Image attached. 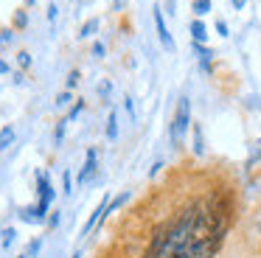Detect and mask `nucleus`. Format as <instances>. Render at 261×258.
<instances>
[{"instance_id": "obj_26", "label": "nucleus", "mask_w": 261, "mask_h": 258, "mask_svg": "<svg viewBox=\"0 0 261 258\" xmlns=\"http://www.w3.org/2000/svg\"><path fill=\"white\" fill-rule=\"evenodd\" d=\"M126 3V0H115V9H121V6H124Z\"/></svg>"}, {"instance_id": "obj_5", "label": "nucleus", "mask_w": 261, "mask_h": 258, "mask_svg": "<svg viewBox=\"0 0 261 258\" xmlns=\"http://www.w3.org/2000/svg\"><path fill=\"white\" fill-rule=\"evenodd\" d=\"M96 149H87V160H85V168H82V171H79V177H76V183H87V179H90L93 177V174H96Z\"/></svg>"}, {"instance_id": "obj_11", "label": "nucleus", "mask_w": 261, "mask_h": 258, "mask_svg": "<svg viewBox=\"0 0 261 258\" xmlns=\"http://www.w3.org/2000/svg\"><path fill=\"white\" fill-rule=\"evenodd\" d=\"M194 151H197V154H202V151H205V146H202V126H199V123H194Z\"/></svg>"}, {"instance_id": "obj_1", "label": "nucleus", "mask_w": 261, "mask_h": 258, "mask_svg": "<svg viewBox=\"0 0 261 258\" xmlns=\"http://www.w3.org/2000/svg\"><path fill=\"white\" fill-rule=\"evenodd\" d=\"M37 183H40V202H37L34 208H23L20 216H23L25 222H42L48 208H51V199H54V188H51V183H48V177L42 171H37Z\"/></svg>"}, {"instance_id": "obj_17", "label": "nucleus", "mask_w": 261, "mask_h": 258, "mask_svg": "<svg viewBox=\"0 0 261 258\" xmlns=\"http://www.w3.org/2000/svg\"><path fill=\"white\" fill-rule=\"evenodd\" d=\"M76 84H79V70H73V73L68 76V90H70V87H76Z\"/></svg>"}, {"instance_id": "obj_28", "label": "nucleus", "mask_w": 261, "mask_h": 258, "mask_svg": "<svg viewBox=\"0 0 261 258\" xmlns=\"http://www.w3.org/2000/svg\"><path fill=\"white\" fill-rule=\"evenodd\" d=\"M20 258H29V255H20Z\"/></svg>"}, {"instance_id": "obj_4", "label": "nucleus", "mask_w": 261, "mask_h": 258, "mask_svg": "<svg viewBox=\"0 0 261 258\" xmlns=\"http://www.w3.org/2000/svg\"><path fill=\"white\" fill-rule=\"evenodd\" d=\"M154 25H158V37L160 42H163L166 50H174V37L169 34V28H166V20H163V11L154 9Z\"/></svg>"}, {"instance_id": "obj_10", "label": "nucleus", "mask_w": 261, "mask_h": 258, "mask_svg": "<svg viewBox=\"0 0 261 258\" xmlns=\"http://www.w3.org/2000/svg\"><path fill=\"white\" fill-rule=\"evenodd\" d=\"M191 9H194V14H197V17H205L211 11V0H194Z\"/></svg>"}, {"instance_id": "obj_6", "label": "nucleus", "mask_w": 261, "mask_h": 258, "mask_svg": "<svg viewBox=\"0 0 261 258\" xmlns=\"http://www.w3.org/2000/svg\"><path fill=\"white\" fill-rule=\"evenodd\" d=\"M191 42H197V45H205L208 42V28H205V22L199 20H191Z\"/></svg>"}, {"instance_id": "obj_8", "label": "nucleus", "mask_w": 261, "mask_h": 258, "mask_svg": "<svg viewBox=\"0 0 261 258\" xmlns=\"http://www.w3.org/2000/svg\"><path fill=\"white\" fill-rule=\"evenodd\" d=\"M14 143V126H3L0 129V151H6Z\"/></svg>"}, {"instance_id": "obj_13", "label": "nucleus", "mask_w": 261, "mask_h": 258, "mask_svg": "<svg viewBox=\"0 0 261 258\" xmlns=\"http://www.w3.org/2000/svg\"><path fill=\"white\" fill-rule=\"evenodd\" d=\"M14 236H17V233H14V227H6V230H3V247H9V244H12V241H14Z\"/></svg>"}, {"instance_id": "obj_3", "label": "nucleus", "mask_w": 261, "mask_h": 258, "mask_svg": "<svg viewBox=\"0 0 261 258\" xmlns=\"http://www.w3.org/2000/svg\"><path fill=\"white\" fill-rule=\"evenodd\" d=\"M110 202H113V199H110V194H104V199L96 205V211L90 213V219H87V222H85V227H82V236H87V233H90V230L96 227L98 222H101V216H107V208H110Z\"/></svg>"}, {"instance_id": "obj_15", "label": "nucleus", "mask_w": 261, "mask_h": 258, "mask_svg": "<svg viewBox=\"0 0 261 258\" xmlns=\"http://www.w3.org/2000/svg\"><path fill=\"white\" fill-rule=\"evenodd\" d=\"M70 104V93L65 90V93H59V98H57V107H68Z\"/></svg>"}, {"instance_id": "obj_23", "label": "nucleus", "mask_w": 261, "mask_h": 258, "mask_svg": "<svg viewBox=\"0 0 261 258\" xmlns=\"http://www.w3.org/2000/svg\"><path fill=\"white\" fill-rule=\"evenodd\" d=\"M230 3H233V9H239V11H242V9H244V3H247V0H230Z\"/></svg>"}, {"instance_id": "obj_24", "label": "nucleus", "mask_w": 261, "mask_h": 258, "mask_svg": "<svg viewBox=\"0 0 261 258\" xmlns=\"http://www.w3.org/2000/svg\"><path fill=\"white\" fill-rule=\"evenodd\" d=\"M166 6H169V11L174 14V9H177V0H166Z\"/></svg>"}, {"instance_id": "obj_9", "label": "nucleus", "mask_w": 261, "mask_h": 258, "mask_svg": "<svg viewBox=\"0 0 261 258\" xmlns=\"http://www.w3.org/2000/svg\"><path fill=\"white\" fill-rule=\"evenodd\" d=\"M107 138L110 140L118 138V118H115V112H110V118H107Z\"/></svg>"}, {"instance_id": "obj_20", "label": "nucleus", "mask_w": 261, "mask_h": 258, "mask_svg": "<svg viewBox=\"0 0 261 258\" xmlns=\"http://www.w3.org/2000/svg\"><path fill=\"white\" fill-rule=\"evenodd\" d=\"M9 42H12V31H3L0 34V45H9Z\"/></svg>"}, {"instance_id": "obj_22", "label": "nucleus", "mask_w": 261, "mask_h": 258, "mask_svg": "<svg viewBox=\"0 0 261 258\" xmlns=\"http://www.w3.org/2000/svg\"><path fill=\"white\" fill-rule=\"evenodd\" d=\"M48 20H57V6H48Z\"/></svg>"}, {"instance_id": "obj_12", "label": "nucleus", "mask_w": 261, "mask_h": 258, "mask_svg": "<svg viewBox=\"0 0 261 258\" xmlns=\"http://www.w3.org/2000/svg\"><path fill=\"white\" fill-rule=\"evenodd\" d=\"M98 28V20H87L85 25H82V31H79V37H90L93 31Z\"/></svg>"}, {"instance_id": "obj_27", "label": "nucleus", "mask_w": 261, "mask_h": 258, "mask_svg": "<svg viewBox=\"0 0 261 258\" xmlns=\"http://www.w3.org/2000/svg\"><path fill=\"white\" fill-rule=\"evenodd\" d=\"M73 258H82V255H79V252H76V255H73Z\"/></svg>"}, {"instance_id": "obj_7", "label": "nucleus", "mask_w": 261, "mask_h": 258, "mask_svg": "<svg viewBox=\"0 0 261 258\" xmlns=\"http://www.w3.org/2000/svg\"><path fill=\"white\" fill-rule=\"evenodd\" d=\"M191 48H194V54L199 56V62H202V70L208 73L211 70V59H214V50L205 48V45H197V42H191Z\"/></svg>"}, {"instance_id": "obj_25", "label": "nucleus", "mask_w": 261, "mask_h": 258, "mask_svg": "<svg viewBox=\"0 0 261 258\" xmlns=\"http://www.w3.org/2000/svg\"><path fill=\"white\" fill-rule=\"evenodd\" d=\"M0 73H9V65H6L3 59H0Z\"/></svg>"}, {"instance_id": "obj_14", "label": "nucleus", "mask_w": 261, "mask_h": 258, "mask_svg": "<svg viewBox=\"0 0 261 258\" xmlns=\"http://www.w3.org/2000/svg\"><path fill=\"white\" fill-rule=\"evenodd\" d=\"M17 62H20V67H29V65H31V56L25 54V50H20V54H17Z\"/></svg>"}, {"instance_id": "obj_19", "label": "nucleus", "mask_w": 261, "mask_h": 258, "mask_svg": "<svg viewBox=\"0 0 261 258\" xmlns=\"http://www.w3.org/2000/svg\"><path fill=\"white\" fill-rule=\"evenodd\" d=\"M40 247H42V241H40V239H37V241H31V247H29V252H25V255H34V252L40 250Z\"/></svg>"}, {"instance_id": "obj_18", "label": "nucleus", "mask_w": 261, "mask_h": 258, "mask_svg": "<svg viewBox=\"0 0 261 258\" xmlns=\"http://www.w3.org/2000/svg\"><path fill=\"white\" fill-rule=\"evenodd\" d=\"M14 25H17V28L25 25V11H17V17H14Z\"/></svg>"}, {"instance_id": "obj_21", "label": "nucleus", "mask_w": 261, "mask_h": 258, "mask_svg": "<svg viewBox=\"0 0 261 258\" xmlns=\"http://www.w3.org/2000/svg\"><path fill=\"white\" fill-rule=\"evenodd\" d=\"M93 56H104V45H101V42L93 45Z\"/></svg>"}, {"instance_id": "obj_16", "label": "nucleus", "mask_w": 261, "mask_h": 258, "mask_svg": "<svg viewBox=\"0 0 261 258\" xmlns=\"http://www.w3.org/2000/svg\"><path fill=\"white\" fill-rule=\"evenodd\" d=\"M216 31H219V37H227V22L225 20H216Z\"/></svg>"}, {"instance_id": "obj_2", "label": "nucleus", "mask_w": 261, "mask_h": 258, "mask_svg": "<svg viewBox=\"0 0 261 258\" xmlns=\"http://www.w3.org/2000/svg\"><path fill=\"white\" fill-rule=\"evenodd\" d=\"M191 104H188V98L182 95L180 101H177V110H174V118H171V126H169V138L174 146L182 143V138H186V132L191 129Z\"/></svg>"}]
</instances>
